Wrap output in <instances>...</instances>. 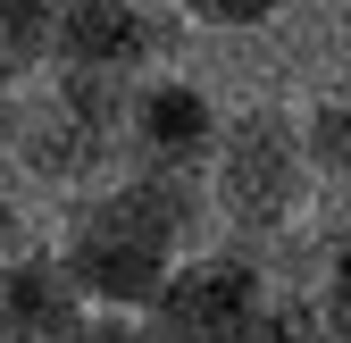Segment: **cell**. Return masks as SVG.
Masks as SVG:
<instances>
[{
	"instance_id": "6da1fadb",
	"label": "cell",
	"mask_w": 351,
	"mask_h": 343,
	"mask_svg": "<svg viewBox=\"0 0 351 343\" xmlns=\"http://www.w3.org/2000/svg\"><path fill=\"white\" fill-rule=\"evenodd\" d=\"M310 143H301V117L293 109H243L217 126V151H209V185L226 201V218L243 226H276L293 218L301 185H310Z\"/></svg>"
},
{
	"instance_id": "7a4b0ae2",
	"label": "cell",
	"mask_w": 351,
	"mask_h": 343,
	"mask_svg": "<svg viewBox=\"0 0 351 343\" xmlns=\"http://www.w3.org/2000/svg\"><path fill=\"white\" fill-rule=\"evenodd\" d=\"M125 42H134V25H125L117 0H75L59 17V51H75V59H125Z\"/></svg>"
},
{
	"instance_id": "3957f363",
	"label": "cell",
	"mask_w": 351,
	"mask_h": 343,
	"mask_svg": "<svg viewBox=\"0 0 351 343\" xmlns=\"http://www.w3.org/2000/svg\"><path fill=\"white\" fill-rule=\"evenodd\" d=\"M301 143H310V167L318 176H343L351 167V109H301Z\"/></svg>"
},
{
	"instance_id": "277c9868",
	"label": "cell",
	"mask_w": 351,
	"mask_h": 343,
	"mask_svg": "<svg viewBox=\"0 0 351 343\" xmlns=\"http://www.w3.org/2000/svg\"><path fill=\"white\" fill-rule=\"evenodd\" d=\"M17 59H25V42H17V25H9V0H0V75H9Z\"/></svg>"
}]
</instances>
